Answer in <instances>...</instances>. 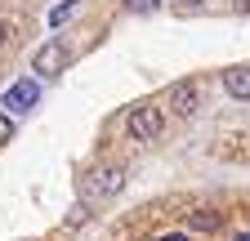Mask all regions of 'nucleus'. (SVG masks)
Here are the masks:
<instances>
[{"label":"nucleus","instance_id":"obj_12","mask_svg":"<svg viewBox=\"0 0 250 241\" xmlns=\"http://www.w3.org/2000/svg\"><path fill=\"white\" fill-rule=\"evenodd\" d=\"M237 14H246V18H250V0H237Z\"/></svg>","mask_w":250,"mask_h":241},{"label":"nucleus","instance_id":"obj_2","mask_svg":"<svg viewBox=\"0 0 250 241\" xmlns=\"http://www.w3.org/2000/svg\"><path fill=\"white\" fill-rule=\"evenodd\" d=\"M161 125H166V116H161V107H152V103L134 107V112H130V120H125L130 139H139V143H152L156 134H161Z\"/></svg>","mask_w":250,"mask_h":241},{"label":"nucleus","instance_id":"obj_9","mask_svg":"<svg viewBox=\"0 0 250 241\" xmlns=\"http://www.w3.org/2000/svg\"><path fill=\"white\" fill-rule=\"evenodd\" d=\"M125 9H134V14H156V9H161V0H125Z\"/></svg>","mask_w":250,"mask_h":241},{"label":"nucleus","instance_id":"obj_6","mask_svg":"<svg viewBox=\"0 0 250 241\" xmlns=\"http://www.w3.org/2000/svg\"><path fill=\"white\" fill-rule=\"evenodd\" d=\"M224 89H228L232 99L246 103V99H250V67H228V72H224Z\"/></svg>","mask_w":250,"mask_h":241},{"label":"nucleus","instance_id":"obj_1","mask_svg":"<svg viewBox=\"0 0 250 241\" xmlns=\"http://www.w3.org/2000/svg\"><path fill=\"white\" fill-rule=\"evenodd\" d=\"M121 188H125V170H116V165L89 170V174H85V183H81L85 201H103V197H116Z\"/></svg>","mask_w":250,"mask_h":241},{"label":"nucleus","instance_id":"obj_5","mask_svg":"<svg viewBox=\"0 0 250 241\" xmlns=\"http://www.w3.org/2000/svg\"><path fill=\"white\" fill-rule=\"evenodd\" d=\"M197 103H201V89H197V80H174V85H170V107H174L179 116L197 112Z\"/></svg>","mask_w":250,"mask_h":241},{"label":"nucleus","instance_id":"obj_7","mask_svg":"<svg viewBox=\"0 0 250 241\" xmlns=\"http://www.w3.org/2000/svg\"><path fill=\"white\" fill-rule=\"evenodd\" d=\"M188 228H197V232H214V228H219V215H214V210H197V215H188Z\"/></svg>","mask_w":250,"mask_h":241},{"label":"nucleus","instance_id":"obj_13","mask_svg":"<svg viewBox=\"0 0 250 241\" xmlns=\"http://www.w3.org/2000/svg\"><path fill=\"white\" fill-rule=\"evenodd\" d=\"M161 241H188V237H183V232H170V237H161Z\"/></svg>","mask_w":250,"mask_h":241},{"label":"nucleus","instance_id":"obj_15","mask_svg":"<svg viewBox=\"0 0 250 241\" xmlns=\"http://www.w3.org/2000/svg\"><path fill=\"white\" fill-rule=\"evenodd\" d=\"M237 241H250V232H241V237H237Z\"/></svg>","mask_w":250,"mask_h":241},{"label":"nucleus","instance_id":"obj_8","mask_svg":"<svg viewBox=\"0 0 250 241\" xmlns=\"http://www.w3.org/2000/svg\"><path fill=\"white\" fill-rule=\"evenodd\" d=\"M76 9H81V0H62V5H54V9H49V27H62Z\"/></svg>","mask_w":250,"mask_h":241},{"label":"nucleus","instance_id":"obj_4","mask_svg":"<svg viewBox=\"0 0 250 241\" xmlns=\"http://www.w3.org/2000/svg\"><path fill=\"white\" fill-rule=\"evenodd\" d=\"M0 103L22 116V112H31V107L41 103V85H36V80H14V85L5 89V99H0Z\"/></svg>","mask_w":250,"mask_h":241},{"label":"nucleus","instance_id":"obj_11","mask_svg":"<svg viewBox=\"0 0 250 241\" xmlns=\"http://www.w3.org/2000/svg\"><path fill=\"white\" fill-rule=\"evenodd\" d=\"M174 5H183V9H201L206 0H174Z\"/></svg>","mask_w":250,"mask_h":241},{"label":"nucleus","instance_id":"obj_3","mask_svg":"<svg viewBox=\"0 0 250 241\" xmlns=\"http://www.w3.org/2000/svg\"><path fill=\"white\" fill-rule=\"evenodd\" d=\"M31 67H36V76H58L62 67H67V45L62 40H45L41 49H36V58H31Z\"/></svg>","mask_w":250,"mask_h":241},{"label":"nucleus","instance_id":"obj_10","mask_svg":"<svg viewBox=\"0 0 250 241\" xmlns=\"http://www.w3.org/2000/svg\"><path fill=\"white\" fill-rule=\"evenodd\" d=\"M9 139H14V120L0 112V143H9Z\"/></svg>","mask_w":250,"mask_h":241},{"label":"nucleus","instance_id":"obj_14","mask_svg":"<svg viewBox=\"0 0 250 241\" xmlns=\"http://www.w3.org/2000/svg\"><path fill=\"white\" fill-rule=\"evenodd\" d=\"M5 36H9V27H5V22H0V40H5Z\"/></svg>","mask_w":250,"mask_h":241}]
</instances>
